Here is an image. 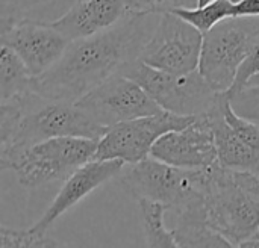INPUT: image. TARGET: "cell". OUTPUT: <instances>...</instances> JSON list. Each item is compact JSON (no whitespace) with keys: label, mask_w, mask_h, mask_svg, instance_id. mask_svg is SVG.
Returning <instances> with one entry per match:
<instances>
[{"label":"cell","mask_w":259,"mask_h":248,"mask_svg":"<svg viewBox=\"0 0 259 248\" xmlns=\"http://www.w3.org/2000/svg\"><path fill=\"white\" fill-rule=\"evenodd\" d=\"M161 14L126 15L115 26L70 41L61 59L35 77L33 91L53 100L76 103L97 85L140 58Z\"/></svg>","instance_id":"obj_1"},{"label":"cell","mask_w":259,"mask_h":248,"mask_svg":"<svg viewBox=\"0 0 259 248\" xmlns=\"http://www.w3.org/2000/svg\"><path fill=\"white\" fill-rule=\"evenodd\" d=\"M106 130L76 103L47 98L35 91L0 102V156L50 138L100 139Z\"/></svg>","instance_id":"obj_2"},{"label":"cell","mask_w":259,"mask_h":248,"mask_svg":"<svg viewBox=\"0 0 259 248\" xmlns=\"http://www.w3.org/2000/svg\"><path fill=\"white\" fill-rule=\"evenodd\" d=\"M99 139L61 136L50 138L6 156H0V168L12 170L21 186L33 189L52 182H64L77 168L94 159Z\"/></svg>","instance_id":"obj_3"},{"label":"cell","mask_w":259,"mask_h":248,"mask_svg":"<svg viewBox=\"0 0 259 248\" xmlns=\"http://www.w3.org/2000/svg\"><path fill=\"white\" fill-rule=\"evenodd\" d=\"M205 209L209 227L234 247H241L258 230L259 195L241 185L234 170L220 162L208 167Z\"/></svg>","instance_id":"obj_4"},{"label":"cell","mask_w":259,"mask_h":248,"mask_svg":"<svg viewBox=\"0 0 259 248\" xmlns=\"http://www.w3.org/2000/svg\"><path fill=\"white\" fill-rule=\"evenodd\" d=\"M206 179L208 168H179L152 156L137 164H126L118 174L120 185L131 197L161 202L173 212L202 197Z\"/></svg>","instance_id":"obj_5"},{"label":"cell","mask_w":259,"mask_h":248,"mask_svg":"<svg viewBox=\"0 0 259 248\" xmlns=\"http://www.w3.org/2000/svg\"><path fill=\"white\" fill-rule=\"evenodd\" d=\"M259 36V17H229L203 33L199 71L217 92H228Z\"/></svg>","instance_id":"obj_6"},{"label":"cell","mask_w":259,"mask_h":248,"mask_svg":"<svg viewBox=\"0 0 259 248\" xmlns=\"http://www.w3.org/2000/svg\"><path fill=\"white\" fill-rule=\"evenodd\" d=\"M120 73L138 82L161 109L178 115H206L222 94L206 82L199 70L175 74L149 67L137 59L126 64Z\"/></svg>","instance_id":"obj_7"},{"label":"cell","mask_w":259,"mask_h":248,"mask_svg":"<svg viewBox=\"0 0 259 248\" xmlns=\"http://www.w3.org/2000/svg\"><path fill=\"white\" fill-rule=\"evenodd\" d=\"M203 33L173 12H164L140 53V61L175 74L199 70Z\"/></svg>","instance_id":"obj_8"},{"label":"cell","mask_w":259,"mask_h":248,"mask_svg":"<svg viewBox=\"0 0 259 248\" xmlns=\"http://www.w3.org/2000/svg\"><path fill=\"white\" fill-rule=\"evenodd\" d=\"M196 117H185L161 111L111 126L99 139L94 159H118L124 164H137L150 156L155 142L171 130L187 127Z\"/></svg>","instance_id":"obj_9"},{"label":"cell","mask_w":259,"mask_h":248,"mask_svg":"<svg viewBox=\"0 0 259 248\" xmlns=\"http://www.w3.org/2000/svg\"><path fill=\"white\" fill-rule=\"evenodd\" d=\"M76 105L108 129L123 121L164 111L138 82L120 71L79 98Z\"/></svg>","instance_id":"obj_10"},{"label":"cell","mask_w":259,"mask_h":248,"mask_svg":"<svg viewBox=\"0 0 259 248\" xmlns=\"http://www.w3.org/2000/svg\"><path fill=\"white\" fill-rule=\"evenodd\" d=\"M0 42L12 48L30 74L38 77L61 59L70 39L50 23L24 17L6 32H0Z\"/></svg>","instance_id":"obj_11"},{"label":"cell","mask_w":259,"mask_h":248,"mask_svg":"<svg viewBox=\"0 0 259 248\" xmlns=\"http://www.w3.org/2000/svg\"><path fill=\"white\" fill-rule=\"evenodd\" d=\"M150 156L187 170L208 168L219 162L215 135L208 115L196 117L187 127L162 135L152 147Z\"/></svg>","instance_id":"obj_12"},{"label":"cell","mask_w":259,"mask_h":248,"mask_svg":"<svg viewBox=\"0 0 259 248\" xmlns=\"http://www.w3.org/2000/svg\"><path fill=\"white\" fill-rule=\"evenodd\" d=\"M124 165L126 164L118 159H91L83 164L68 179L64 180L59 192L46 209L44 215L32 226V229L46 233L61 215H64L108 180L118 177Z\"/></svg>","instance_id":"obj_13"},{"label":"cell","mask_w":259,"mask_h":248,"mask_svg":"<svg viewBox=\"0 0 259 248\" xmlns=\"http://www.w3.org/2000/svg\"><path fill=\"white\" fill-rule=\"evenodd\" d=\"M126 15L123 0H76L62 17L50 24L74 41L106 30Z\"/></svg>","instance_id":"obj_14"},{"label":"cell","mask_w":259,"mask_h":248,"mask_svg":"<svg viewBox=\"0 0 259 248\" xmlns=\"http://www.w3.org/2000/svg\"><path fill=\"white\" fill-rule=\"evenodd\" d=\"M225 92L220 94L214 108L206 114L215 135L219 162L225 168L237 171H250L259 176V150L244 142L228 124L223 115Z\"/></svg>","instance_id":"obj_15"},{"label":"cell","mask_w":259,"mask_h":248,"mask_svg":"<svg viewBox=\"0 0 259 248\" xmlns=\"http://www.w3.org/2000/svg\"><path fill=\"white\" fill-rule=\"evenodd\" d=\"M173 229L179 247H234L206 221L205 194L175 212Z\"/></svg>","instance_id":"obj_16"},{"label":"cell","mask_w":259,"mask_h":248,"mask_svg":"<svg viewBox=\"0 0 259 248\" xmlns=\"http://www.w3.org/2000/svg\"><path fill=\"white\" fill-rule=\"evenodd\" d=\"M35 77L8 45L0 47V102L33 91Z\"/></svg>","instance_id":"obj_17"},{"label":"cell","mask_w":259,"mask_h":248,"mask_svg":"<svg viewBox=\"0 0 259 248\" xmlns=\"http://www.w3.org/2000/svg\"><path fill=\"white\" fill-rule=\"evenodd\" d=\"M137 202L140 206L146 245L152 248L179 247L178 241L175 238V232L168 230L164 223V217H165L168 208L161 202H155V200H149V199H141Z\"/></svg>","instance_id":"obj_18"},{"label":"cell","mask_w":259,"mask_h":248,"mask_svg":"<svg viewBox=\"0 0 259 248\" xmlns=\"http://www.w3.org/2000/svg\"><path fill=\"white\" fill-rule=\"evenodd\" d=\"M170 12L179 15L185 21L191 23L202 33L212 29L215 24L234 15V0H214L205 6L184 8L178 6Z\"/></svg>","instance_id":"obj_19"},{"label":"cell","mask_w":259,"mask_h":248,"mask_svg":"<svg viewBox=\"0 0 259 248\" xmlns=\"http://www.w3.org/2000/svg\"><path fill=\"white\" fill-rule=\"evenodd\" d=\"M61 244L42 232H36L32 227L26 230L0 227V247L2 248H32V247H59Z\"/></svg>","instance_id":"obj_20"},{"label":"cell","mask_w":259,"mask_h":248,"mask_svg":"<svg viewBox=\"0 0 259 248\" xmlns=\"http://www.w3.org/2000/svg\"><path fill=\"white\" fill-rule=\"evenodd\" d=\"M232 109L259 126V85H244L240 89L228 91Z\"/></svg>","instance_id":"obj_21"},{"label":"cell","mask_w":259,"mask_h":248,"mask_svg":"<svg viewBox=\"0 0 259 248\" xmlns=\"http://www.w3.org/2000/svg\"><path fill=\"white\" fill-rule=\"evenodd\" d=\"M127 15L164 14L181 6L179 0H123Z\"/></svg>","instance_id":"obj_22"},{"label":"cell","mask_w":259,"mask_h":248,"mask_svg":"<svg viewBox=\"0 0 259 248\" xmlns=\"http://www.w3.org/2000/svg\"><path fill=\"white\" fill-rule=\"evenodd\" d=\"M259 71V36L253 45V50L250 52L249 58L243 62V65L240 67L238 70V74H237V79H235V83L234 86L229 89V91H235V89H240L243 88L244 85L249 83L250 77L253 74H256Z\"/></svg>","instance_id":"obj_23"},{"label":"cell","mask_w":259,"mask_h":248,"mask_svg":"<svg viewBox=\"0 0 259 248\" xmlns=\"http://www.w3.org/2000/svg\"><path fill=\"white\" fill-rule=\"evenodd\" d=\"M21 18L18 0H0V32H6Z\"/></svg>","instance_id":"obj_24"},{"label":"cell","mask_w":259,"mask_h":248,"mask_svg":"<svg viewBox=\"0 0 259 248\" xmlns=\"http://www.w3.org/2000/svg\"><path fill=\"white\" fill-rule=\"evenodd\" d=\"M232 17H259V0H237L234 2Z\"/></svg>","instance_id":"obj_25"},{"label":"cell","mask_w":259,"mask_h":248,"mask_svg":"<svg viewBox=\"0 0 259 248\" xmlns=\"http://www.w3.org/2000/svg\"><path fill=\"white\" fill-rule=\"evenodd\" d=\"M241 247H244V248L258 247L259 248V227H258V230L255 232V235H253L250 239H247L246 242H243V244H241Z\"/></svg>","instance_id":"obj_26"},{"label":"cell","mask_w":259,"mask_h":248,"mask_svg":"<svg viewBox=\"0 0 259 248\" xmlns=\"http://www.w3.org/2000/svg\"><path fill=\"white\" fill-rule=\"evenodd\" d=\"M181 2V6L184 8H194L197 6V0H179Z\"/></svg>","instance_id":"obj_27"},{"label":"cell","mask_w":259,"mask_h":248,"mask_svg":"<svg viewBox=\"0 0 259 248\" xmlns=\"http://www.w3.org/2000/svg\"><path fill=\"white\" fill-rule=\"evenodd\" d=\"M247 85H259V71L256 74H253V76L250 77V80H249Z\"/></svg>","instance_id":"obj_28"},{"label":"cell","mask_w":259,"mask_h":248,"mask_svg":"<svg viewBox=\"0 0 259 248\" xmlns=\"http://www.w3.org/2000/svg\"><path fill=\"white\" fill-rule=\"evenodd\" d=\"M211 2H214V0H197V6H205Z\"/></svg>","instance_id":"obj_29"},{"label":"cell","mask_w":259,"mask_h":248,"mask_svg":"<svg viewBox=\"0 0 259 248\" xmlns=\"http://www.w3.org/2000/svg\"><path fill=\"white\" fill-rule=\"evenodd\" d=\"M234 2H237V0H234Z\"/></svg>","instance_id":"obj_30"}]
</instances>
